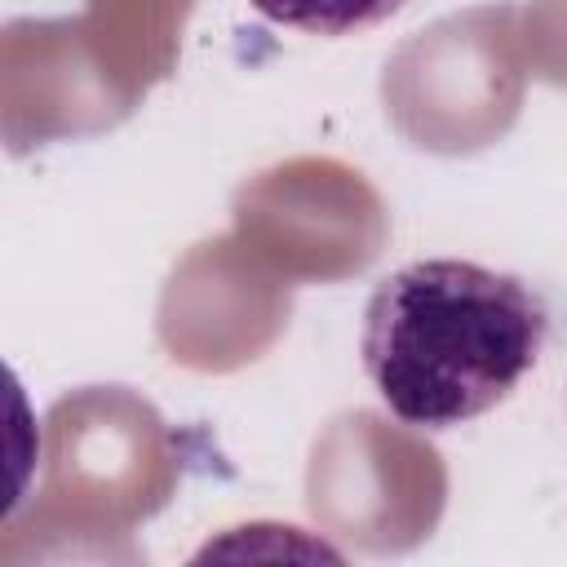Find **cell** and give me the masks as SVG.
<instances>
[{
  "label": "cell",
  "instance_id": "obj_1",
  "mask_svg": "<svg viewBox=\"0 0 567 567\" xmlns=\"http://www.w3.org/2000/svg\"><path fill=\"white\" fill-rule=\"evenodd\" d=\"M549 337L545 301L505 270L425 257L385 275L363 310V372L421 430L465 425L505 403Z\"/></svg>",
  "mask_w": 567,
  "mask_h": 567
},
{
  "label": "cell",
  "instance_id": "obj_2",
  "mask_svg": "<svg viewBox=\"0 0 567 567\" xmlns=\"http://www.w3.org/2000/svg\"><path fill=\"white\" fill-rule=\"evenodd\" d=\"M261 18L306 35H354L394 18L408 0H248Z\"/></svg>",
  "mask_w": 567,
  "mask_h": 567
}]
</instances>
